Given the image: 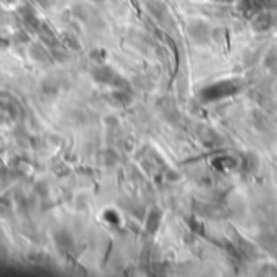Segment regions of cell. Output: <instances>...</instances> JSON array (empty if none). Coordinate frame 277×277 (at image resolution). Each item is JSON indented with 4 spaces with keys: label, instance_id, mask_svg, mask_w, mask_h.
<instances>
[{
    "label": "cell",
    "instance_id": "6da1fadb",
    "mask_svg": "<svg viewBox=\"0 0 277 277\" xmlns=\"http://www.w3.org/2000/svg\"><path fill=\"white\" fill-rule=\"evenodd\" d=\"M209 38L221 44L222 41H224V38H226V29L221 28V26H214V28L209 31Z\"/></svg>",
    "mask_w": 277,
    "mask_h": 277
}]
</instances>
